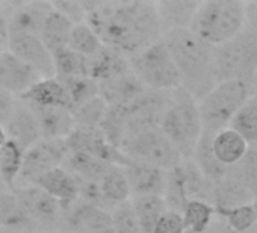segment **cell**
<instances>
[{"label":"cell","instance_id":"obj_1","mask_svg":"<svg viewBox=\"0 0 257 233\" xmlns=\"http://www.w3.org/2000/svg\"><path fill=\"white\" fill-rule=\"evenodd\" d=\"M86 23L103 46L115 49L127 58L164 37L156 2H98L88 14Z\"/></svg>","mask_w":257,"mask_h":233},{"label":"cell","instance_id":"obj_2","mask_svg":"<svg viewBox=\"0 0 257 233\" xmlns=\"http://www.w3.org/2000/svg\"><path fill=\"white\" fill-rule=\"evenodd\" d=\"M180 76V88L189 92L197 101L201 100L215 85L213 49L191 29H177L162 37Z\"/></svg>","mask_w":257,"mask_h":233},{"label":"cell","instance_id":"obj_3","mask_svg":"<svg viewBox=\"0 0 257 233\" xmlns=\"http://www.w3.org/2000/svg\"><path fill=\"white\" fill-rule=\"evenodd\" d=\"M159 129L183 159H191L203 135L198 101L183 88L170 91L168 104Z\"/></svg>","mask_w":257,"mask_h":233},{"label":"cell","instance_id":"obj_4","mask_svg":"<svg viewBox=\"0 0 257 233\" xmlns=\"http://www.w3.org/2000/svg\"><path fill=\"white\" fill-rule=\"evenodd\" d=\"M246 26V4L239 0L200 2L189 29L212 47L234 38Z\"/></svg>","mask_w":257,"mask_h":233},{"label":"cell","instance_id":"obj_5","mask_svg":"<svg viewBox=\"0 0 257 233\" xmlns=\"http://www.w3.org/2000/svg\"><path fill=\"white\" fill-rule=\"evenodd\" d=\"M257 71V29L246 25L234 38L213 49L216 83L227 80L251 82Z\"/></svg>","mask_w":257,"mask_h":233},{"label":"cell","instance_id":"obj_6","mask_svg":"<svg viewBox=\"0 0 257 233\" xmlns=\"http://www.w3.org/2000/svg\"><path fill=\"white\" fill-rule=\"evenodd\" d=\"M251 97V82L227 80L216 83L201 100H198L203 132L215 135L216 132L227 129L236 112Z\"/></svg>","mask_w":257,"mask_h":233},{"label":"cell","instance_id":"obj_7","mask_svg":"<svg viewBox=\"0 0 257 233\" xmlns=\"http://www.w3.org/2000/svg\"><path fill=\"white\" fill-rule=\"evenodd\" d=\"M131 71L150 91H173L180 88L176 64L162 40L128 58Z\"/></svg>","mask_w":257,"mask_h":233},{"label":"cell","instance_id":"obj_8","mask_svg":"<svg viewBox=\"0 0 257 233\" xmlns=\"http://www.w3.org/2000/svg\"><path fill=\"white\" fill-rule=\"evenodd\" d=\"M119 152L128 159L153 165L164 171H170L183 161L159 128H149L125 135L119 144Z\"/></svg>","mask_w":257,"mask_h":233},{"label":"cell","instance_id":"obj_9","mask_svg":"<svg viewBox=\"0 0 257 233\" xmlns=\"http://www.w3.org/2000/svg\"><path fill=\"white\" fill-rule=\"evenodd\" d=\"M37 231H62L64 209L61 203L35 185L14 189Z\"/></svg>","mask_w":257,"mask_h":233},{"label":"cell","instance_id":"obj_10","mask_svg":"<svg viewBox=\"0 0 257 233\" xmlns=\"http://www.w3.org/2000/svg\"><path fill=\"white\" fill-rule=\"evenodd\" d=\"M168 98L170 91L147 89L132 103L118 107L124 125V137L143 129L159 128L168 104Z\"/></svg>","mask_w":257,"mask_h":233},{"label":"cell","instance_id":"obj_11","mask_svg":"<svg viewBox=\"0 0 257 233\" xmlns=\"http://www.w3.org/2000/svg\"><path fill=\"white\" fill-rule=\"evenodd\" d=\"M65 153L67 149L64 146V141L41 140L31 149H28L23 155V165L16 188L32 185L35 179H38L44 173L61 167Z\"/></svg>","mask_w":257,"mask_h":233},{"label":"cell","instance_id":"obj_12","mask_svg":"<svg viewBox=\"0 0 257 233\" xmlns=\"http://www.w3.org/2000/svg\"><path fill=\"white\" fill-rule=\"evenodd\" d=\"M7 22L8 35L28 34L38 35L44 26L46 19L52 13L50 2H14V4H0Z\"/></svg>","mask_w":257,"mask_h":233},{"label":"cell","instance_id":"obj_13","mask_svg":"<svg viewBox=\"0 0 257 233\" xmlns=\"http://www.w3.org/2000/svg\"><path fill=\"white\" fill-rule=\"evenodd\" d=\"M7 50L38 73L41 79L55 77L52 52L44 46L38 35L16 34L8 35Z\"/></svg>","mask_w":257,"mask_h":233},{"label":"cell","instance_id":"obj_14","mask_svg":"<svg viewBox=\"0 0 257 233\" xmlns=\"http://www.w3.org/2000/svg\"><path fill=\"white\" fill-rule=\"evenodd\" d=\"M62 231L65 233H115L109 210L77 200L64 212Z\"/></svg>","mask_w":257,"mask_h":233},{"label":"cell","instance_id":"obj_15","mask_svg":"<svg viewBox=\"0 0 257 233\" xmlns=\"http://www.w3.org/2000/svg\"><path fill=\"white\" fill-rule=\"evenodd\" d=\"M68 152H80L116 167H124L128 161L116 147H113L103 132L98 129H74L73 134L64 141Z\"/></svg>","mask_w":257,"mask_h":233},{"label":"cell","instance_id":"obj_16","mask_svg":"<svg viewBox=\"0 0 257 233\" xmlns=\"http://www.w3.org/2000/svg\"><path fill=\"white\" fill-rule=\"evenodd\" d=\"M41 77L7 49L0 52V89L14 97H22Z\"/></svg>","mask_w":257,"mask_h":233},{"label":"cell","instance_id":"obj_17","mask_svg":"<svg viewBox=\"0 0 257 233\" xmlns=\"http://www.w3.org/2000/svg\"><path fill=\"white\" fill-rule=\"evenodd\" d=\"M5 132L7 138L16 143L23 152H26L28 149H31L43 140L34 112L20 98H17L14 110L5 125Z\"/></svg>","mask_w":257,"mask_h":233},{"label":"cell","instance_id":"obj_18","mask_svg":"<svg viewBox=\"0 0 257 233\" xmlns=\"http://www.w3.org/2000/svg\"><path fill=\"white\" fill-rule=\"evenodd\" d=\"M26 104L31 107V110L35 115L43 140L65 141L76 129L73 115L65 107L37 106V104H31V103H26Z\"/></svg>","mask_w":257,"mask_h":233},{"label":"cell","instance_id":"obj_19","mask_svg":"<svg viewBox=\"0 0 257 233\" xmlns=\"http://www.w3.org/2000/svg\"><path fill=\"white\" fill-rule=\"evenodd\" d=\"M121 168L124 170L125 179L131 186L132 197L164 194L167 171L132 159H128L127 164Z\"/></svg>","mask_w":257,"mask_h":233},{"label":"cell","instance_id":"obj_20","mask_svg":"<svg viewBox=\"0 0 257 233\" xmlns=\"http://www.w3.org/2000/svg\"><path fill=\"white\" fill-rule=\"evenodd\" d=\"M254 201L252 194L248 188L231 173V170L219 180L213 182L212 188V201L210 204L215 209L216 216L222 212L245 206Z\"/></svg>","mask_w":257,"mask_h":233},{"label":"cell","instance_id":"obj_21","mask_svg":"<svg viewBox=\"0 0 257 233\" xmlns=\"http://www.w3.org/2000/svg\"><path fill=\"white\" fill-rule=\"evenodd\" d=\"M97 83H98V95L109 107L125 106L147 91V88L138 80V77L132 71Z\"/></svg>","mask_w":257,"mask_h":233},{"label":"cell","instance_id":"obj_22","mask_svg":"<svg viewBox=\"0 0 257 233\" xmlns=\"http://www.w3.org/2000/svg\"><path fill=\"white\" fill-rule=\"evenodd\" d=\"M32 185L41 188L44 192L56 198L61 203L64 212L79 200L77 180L62 165L44 173L43 176L35 179Z\"/></svg>","mask_w":257,"mask_h":233},{"label":"cell","instance_id":"obj_23","mask_svg":"<svg viewBox=\"0 0 257 233\" xmlns=\"http://www.w3.org/2000/svg\"><path fill=\"white\" fill-rule=\"evenodd\" d=\"M128 71V58L107 46H101L92 58H88V77L95 82H104Z\"/></svg>","mask_w":257,"mask_h":233},{"label":"cell","instance_id":"obj_24","mask_svg":"<svg viewBox=\"0 0 257 233\" xmlns=\"http://www.w3.org/2000/svg\"><path fill=\"white\" fill-rule=\"evenodd\" d=\"M200 2L195 0H162L156 2L164 35L177 29H189Z\"/></svg>","mask_w":257,"mask_h":233},{"label":"cell","instance_id":"obj_25","mask_svg":"<svg viewBox=\"0 0 257 233\" xmlns=\"http://www.w3.org/2000/svg\"><path fill=\"white\" fill-rule=\"evenodd\" d=\"M62 167L67 171H70L74 176V179L79 182L98 183L113 165L101 159H97L94 156H89L86 153L67 150Z\"/></svg>","mask_w":257,"mask_h":233},{"label":"cell","instance_id":"obj_26","mask_svg":"<svg viewBox=\"0 0 257 233\" xmlns=\"http://www.w3.org/2000/svg\"><path fill=\"white\" fill-rule=\"evenodd\" d=\"M0 228L10 233L37 231L14 191L0 192Z\"/></svg>","mask_w":257,"mask_h":233},{"label":"cell","instance_id":"obj_27","mask_svg":"<svg viewBox=\"0 0 257 233\" xmlns=\"http://www.w3.org/2000/svg\"><path fill=\"white\" fill-rule=\"evenodd\" d=\"M19 98L37 106H55V107H65L70 110L67 91L58 77L40 79L31 89H28Z\"/></svg>","mask_w":257,"mask_h":233},{"label":"cell","instance_id":"obj_28","mask_svg":"<svg viewBox=\"0 0 257 233\" xmlns=\"http://www.w3.org/2000/svg\"><path fill=\"white\" fill-rule=\"evenodd\" d=\"M248 147L245 140L230 128L216 132L212 138V150L216 159L227 168L239 164L248 152Z\"/></svg>","mask_w":257,"mask_h":233},{"label":"cell","instance_id":"obj_29","mask_svg":"<svg viewBox=\"0 0 257 233\" xmlns=\"http://www.w3.org/2000/svg\"><path fill=\"white\" fill-rule=\"evenodd\" d=\"M180 171L183 179L185 192L189 201H212V188L213 182H210L194 164L192 159H183L180 162Z\"/></svg>","mask_w":257,"mask_h":233},{"label":"cell","instance_id":"obj_30","mask_svg":"<svg viewBox=\"0 0 257 233\" xmlns=\"http://www.w3.org/2000/svg\"><path fill=\"white\" fill-rule=\"evenodd\" d=\"M212 138H213V134L203 132L191 159L210 182H216L222 179L230 171V168H227L216 159L212 150Z\"/></svg>","mask_w":257,"mask_h":233},{"label":"cell","instance_id":"obj_31","mask_svg":"<svg viewBox=\"0 0 257 233\" xmlns=\"http://www.w3.org/2000/svg\"><path fill=\"white\" fill-rule=\"evenodd\" d=\"M141 233H153L158 219L168 210L162 195H137L131 198Z\"/></svg>","mask_w":257,"mask_h":233},{"label":"cell","instance_id":"obj_32","mask_svg":"<svg viewBox=\"0 0 257 233\" xmlns=\"http://www.w3.org/2000/svg\"><path fill=\"white\" fill-rule=\"evenodd\" d=\"M98 188H100L103 198L109 204L110 212L118 204L128 201L132 198L131 186H128V182L125 179L124 170L121 167H116V165H113L104 174V177L98 182Z\"/></svg>","mask_w":257,"mask_h":233},{"label":"cell","instance_id":"obj_33","mask_svg":"<svg viewBox=\"0 0 257 233\" xmlns=\"http://www.w3.org/2000/svg\"><path fill=\"white\" fill-rule=\"evenodd\" d=\"M73 26L74 25L70 20H67L59 13L52 10V13L44 22L40 38L44 43V46L53 53L56 50L68 47V40H70Z\"/></svg>","mask_w":257,"mask_h":233},{"label":"cell","instance_id":"obj_34","mask_svg":"<svg viewBox=\"0 0 257 233\" xmlns=\"http://www.w3.org/2000/svg\"><path fill=\"white\" fill-rule=\"evenodd\" d=\"M248 146H257V97L252 95L231 119L230 126Z\"/></svg>","mask_w":257,"mask_h":233},{"label":"cell","instance_id":"obj_35","mask_svg":"<svg viewBox=\"0 0 257 233\" xmlns=\"http://www.w3.org/2000/svg\"><path fill=\"white\" fill-rule=\"evenodd\" d=\"M23 155L25 152L10 140L0 147V177L10 191H14L17 185L23 165Z\"/></svg>","mask_w":257,"mask_h":233},{"label":"cell","instance_id":"obj_36","mask_svg":"<svg viewBox=\"0 0 257 233\" xmlns=\"http://www.w3.org/2000/svg\"><path fill=\"white\" fill-rule=\"evenodd\" d=\"M53 56V68L55 77L65 79V77H77V76H88V58L76 53L74 50L64 47L52 53Z\"/></svg>","mask_w":257,"mask_h":233},{"label":"cell","instance_id":"obj_37","mask_svg":"<svg viewBox=\"0 0 257 233\" xmlns=\"http://www.w3.org/2000/svg\"><path fill=\"white\" fill-rule=\"evenodd\" d=\"M67 91L70 112L76 107L82 106L83 103L98 97V83L88 77V76H77V77H65L59 79Z\"/></svg>","mask_w":257,"mask_h":233},{"label":"cell","instance_id":"obj_38","mask_svg":"<svg viewBox=\"0 0 257 233\" xmlns=\"http://www.w3.org/2000/svg\"><path fill=\"white\" fill-rule=\"evenodd\" d=\"M182 216L188 233H204L215 221L216 213L210 203L192 200L186 204Z\"/></svg>","mask_w":257,"mask_h":233},{"label":"cell","instance_id":"obj_39","mask_svg":"<svg viewBox=\"0 0 257 233\" xmlns=\"http://www.w3.org/2000/svg\"><path fill=\"white\" fill-rule=\"evenodd\" d=\"M107 110V104L98 95L76 107L71 115L76 129H98Z\"/></svg>","mask_w":257,"mask_h":233},{"label":"cell","instance_id":"obj_40","mask_svg":"<svg viewBox=\"0 0 257 233\" xmlns=\"http://www.w3.org/2000/svg\"><path fill=\"white\" fill-rule=\"evenodd\" d=\"M101 41L97 37V34L89 28V25L80 23L74 25L70 40H68V49L74 50L76 53L85 56V58H92L100 49H101Z\"/></svg>","mask_w":257,"mask_h":233},{"label":"cell","instance_id":"obj_41","mask_svg":"<svg viewBox=\"0 0 257 233\" xmlns=\"http://www.w3.org/2000/svg\"><path fill=\"white\" fill-rule=\"evenodd\" d=\"M216 218H221L234 233H245L257 221V200L249 204L222 212Z\"/></svg>","mask_w":257,"mask_h":233},{"label":"cell","instance_id":"obj_42","mask_svg":"<svg viewBox=\"0 0 257 233\" xmlns=\"http://www.w3.org/2000/svg\"><path fill=\"white\" fill-rule=\"evenodd\" d=\"M230 170L257 200V146H249L242 161Z\"/></svg>","mask_w":257,"mask_h":233},{"label":"cell","instance_id":"obj_43","mask_svg":"<svg viewBox=\"0 0 257 233\" xmlns=\"http://www.w3.org/2000/svg\"><path fill=\"white\" fill-rule=\"evenodd\" d=\"M112 225L115 233H141L132 201H124L112 209Z\"/></svg>","mask_w":257,"mask_h":233},{"label":"cell","instance_id":"obj_44","mask_svg":"<svg viewBox=\"0 0 257 233\" xmlns=\"http://www.w3.org/2000/svg\"><path fill=\"white\" fill-rule=\"evenodd\" d=\"M50 4L53 11L59 13L73 25H80L86 22V11L83 8V2H76V0H56V2H50Z\"/></svg>","mask_w":257,"mask_h":233},{"label":"cell","instance_id":"obj_45","mask_svg":"<svg viewBox=\"0 0 257 233\" xmlns=\"http://www.w3.org/2000/svg\"><path fill=\"white\" fill-rule=\"evenodd\" d=\"M183 216L179 212L167 210L156 222L153 233H185Z\"/></svg>","mask_w":257,"mask_h":233},{"label":"cell","instance_id":"obj_46","mask_svg":"<svg viewBox=\"0 0 257 233\" xmlns=\"http://www.w3.org/2000/svg\"><path fill=\"white\" fill-rule=\"evenodd\" d=\"M16 101H17V97L11 95L10 92L4 89H0V126L5 128L7 122L10 120V117L14 110Z\"/></svg>","mask_w":257,"mask_h":233},{"label":"cell","instance_id":"obj_47","mask_svg":"<svg viewBox=\"0 0 257 233\" xmlns=\"http://www.w3.org/2000/svg\"><path fill=\"white\" fill-rule=\"evenodd\" d=\"M246 25L257 29V2L246 4Z\"/></svg>","mask_w":257,"mask_h":233},{"label":"cell","instance_id":"obj_48","mask_svg":"<svg viewBox=\"0 0 257 233\" xmlns=\"http://www.w3.org/2000/svg\"><path fill=\"white\" fill-rule=\"evenodd\" d=\"M204 233H221V221H219V218H215V221L210 224V227Z\"/></svg>","mask_w":257,"mask_h":233},{"label":"cell","instance_id":"obj_49","mask_svg":"<svg viewBox=\"0 0 257 233\" xmlns=\"http://www.w3.org/2000/svg\"><path fill=\"white\" fill-rule=\"evenodd\" d=\"M0 34L4 37L8 38V32H7V22H5V16H4V11H2V7H0Z\"/></svg>","mask_w":257,"mask_h":233},{"label":"cell","instance_id":"obj_50","mask_svg":"<svg viewBox=\"0 0 257 233\" xmlns=\"http://www.w3.org/2000/svg\"><path fill=\"white\" fill-rule=\"evenodd\" d=\"M8 141V138H7V132H5V128L4 126H0V147H2L5 143Z\"/></svg>","mask_w":257,"mask_h":233},{"label":"cell","instance_id":"obj_51","mask_svg":"<svg viewBox=\"0 0 257 233\" xmlns=\"http://www.w3.org/2000/svg\"><path fill=\"white\" fill-rule=\"evenodd\" d=\"M219 221H221V233H234V231H233V230H231V228H230V227H228V225H227L221 218H219Z\"/></svg>","mask_w":257,"mask_h":233},{"label":"cell","instance_id":"obj_52","mask_svg":"<svg viewBox=\"0 0 257 233\" xmlns=\"http://www.w3.org/2000/svg\"><path fill=\"white\" fill-rule=\"evenodd\" d=\"M251 86H252V95L257 97V71H255V74H254V77L251 80Z\"/></svg>","mask_w":257,"mask_h":233},{"label":"cell","instance_id":"obj_53","mask_svg":"<svg viewBox=\"0 0 257 233\" xmlns=\"http://www.w3.org/2000/svg\"><path fill=\"white\" fill-rule=\"evenodd\" d=\"M7 49V37L0 34V52H4Z\"/></svg>","mask_w":257,"mask_h":233},{"label":"cell","instance_id":"obj_54","mask_svg":"<svg viewBox=\"0 0 257 233\" xmlns=\"http://www.w3.org/2000/svg\"><path fill=\"white\" fill-rule=\"evenodd\" d=\"M245 233H257V221H255V222L252 224V227H251V228H248Z\"/></svg>","mask_w":257,"mask_h":233},{"label":"cell","instance_id":"obj_55","mask_svg":"<svg viewBox=\"0 0 257 233\" xmlns=\"http://www.w3.org/2000/svg\"><path fill=\"white\" fill-rule=\"evenodd\" d=\"M0 233H10V231H0ZM31 233H65V231H31Z\"/></svg>","mask_w":257,"mask_h":233},{"label":"cell","instance_id":"obj_56","mask_svg":"<svg viewBox=\"0 0 257 233\" xmlns=\"http://www.w3.org/2000/svg\"><path fill=\"white\" fill-rule=\"evenodd\" d=\"M185 233H188V231H185Z\"/></svg>","mask_w":257,"mask_h":233}]
</instances>
